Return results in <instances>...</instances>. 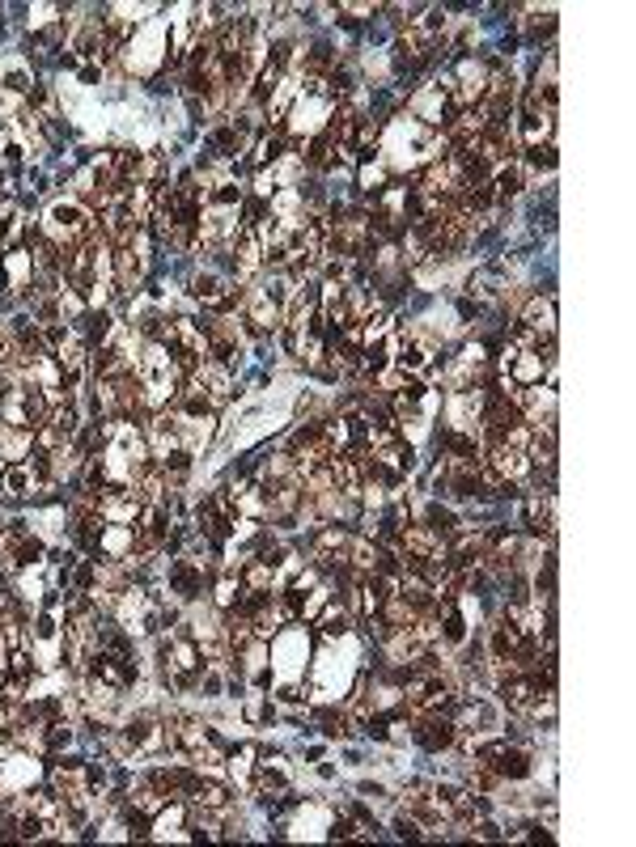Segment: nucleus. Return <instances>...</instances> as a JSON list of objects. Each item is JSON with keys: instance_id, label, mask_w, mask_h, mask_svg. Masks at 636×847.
<instances>
[{"instance_id": "a878e982", "label": "nucleus", "mask_w": 636, "mask_h": 847, "mask_svg": "<svg viewBox=\"0 0 636 847\" xmlns=\"http://www.w3.org/2000/svg\"><path fill=\"white\" fill-rule=\"evenodd\" d=\"M348 623H352V615H348V610L331 606V602H327V610H323V619H318V627H323V636H327V640H344V636L352 632Z\"/></svg>"}, {"instance_id": "4be33fe9", "label": "nucleus", "mask_w": 636, "mask_h": 847, "mask_svg": "<svg viewBox=\"0 0 636 847\" xmlns=\"http://www.w3.org/2000/svg\"><path fill=\"white\" fill-rule=\"evenodd\" d=\"M450 725H454L458 733H475V725H484V733H488V729H497V712H492L484 699H467V704H458V712H454Z\"/></svg>"}, {"instance_id": "6ab92c4d", "label": "nucleus", "mask_w": 636, "mask_h": 847, "mask_svg": "<svg viewBox=\"0 0 636 847\" xmlns=\"http://www.w3.org/2000/svg\"><path fill=\"white\" fill-rule=\"evenodd\" d=\"M225 763H229V767H225L229 784H238V792H251V784H255V763H259V746H255V742H242V746L229 750Z\"/></svg>"}, {"instance_id": "4468645a", "label": "nucleus", "mask_w": 636, "mask_h": 847, "mask_svg": "<svg viewBox=\"0 0 636 847\" xmlns=\"http://www.w3.org/2000/svg\"><path fill=\"white\" fill-rule=\"evenodd\" d=\"M229 255H234V272H238V280H251V276L259 272V267H263V246H259V233L242 225V233H238L234 242H229Z\"/></svg>"}, {"instance_id": "7c9ffc66", "label": "nucleus", "mask_w": 636, "mask_h": 847, "mask_svg": "<svg viewBox=\"0 0 636 847\" xmlns=\"http://www.w3.org/2000/svg\"><path fill=\"white\" fill-rule=\"evenodd\" d=\"M361 797H369V801H386V788H382V784H361Z\"/></svg>"}, {"instance_id": "6e6552de", "label": "nucleus", "mask_w": 636, "mask_h": 847, "mask_svg": "<svg viewBox=\"0 0 636 847\" xmlns=\"http://www.w3.org/2000/svg\"><path fill=\"white\" fill-rule=\"evenodd\" d=\"M162 43H166V34H162V26H145V30H136V39L128 43V51H123V60H128V68L132 72H153L157 64H162Z\"/></svg>"}, {"instance_id": "1a4fd4ad", "label": "nucleus", "mask_w": 636, "mask_h": 847, "mask_svg": "<svg viewBox=\"0 0 636 847\" xmlns=\"http://www.w3.org/2000/svg\"><path fill=\"white\" fill-rule=\"evenodd\" d=\"M289 780L293 771L285 763V754H263L259 750V763H255V792L259 797H280V792H289Z\"/></svg>"}, {"instance_id": "f8f14e48", "label": "nucleus", "mask_w": 636, "mask_h": 847, "mask_svg": "<svg viewBox=\"0 0 636 847\" xmlns=\"http://www.w3.org/2000/svg\"><path fill=\"white\" fill-rule=\"evenodd\" d=\"M518 327L530 331V335H539L543 344H552V339H556V301L552 297H530L522 305V314H518Z\"/></svg>"}, {"instance_id": "423d86ee", "label": "nucleus", "mask_w": 636, "mask_h": 847, "mask_svg": "<svg viewBox=\"0 0 636 847\" xmlns=\"http://www.w3.org/2000/svg\"><path fill=\"white\" fill-rule=\"evenodd\" d=\"M348 547H352V538L344 526H318L310 538V560H314V568L335 572L340 564H348Z\"/></svg>"}, {"instance_id": "aec40b11", "label": "nucleus", "mask_w": 636, "mask_h": 847, "mask_svg": "<svg viewBox=\"0 0 636 847\" xmlns=\"http://www.w3.org/2000/svg\"><path fill=\"white\" fill-rule=\"evenodd\" d=\"M132 551H136V526H111V521H102V538H98L102 560H128Z\"/></svg>"}, {"instance_id": "9d476101", "label": "nucleus", "mask_w": 636, "mask_h": 847, "mask_svg": "<svg viewBox=\"0 0 636 847\" xmlns=\"http://www.w3.org/2000/svg\"><path fill=\"white\" fill-rule=\"evenodd\" d=\"M166 585L179 602H196L204 593V564L200 560H170V572H166Z\"/></svg>"}, {"instance_id": "bb28decb", "label": "nucleus", "mask_w": 636, "mask_h": 847, "mask_svg": "<svg viewBox=\"0 0 636 847\" xmlns=\"http://www.w3.org/2000/svg\"><path fill=\"white\" fill-rule=\"evenodd\" d=\"M242 716L251 720V725H272V716H276V712H272V704H268V695H259V691H255V695H246Z\"/></svg>"}, {"instance_id": "dca6fc26", "label": "nucleus", "mask_w": 636, "mask_h": 847, "mask_svg": "<svg viewBox=\"0 0 636 847\" xmlns=\"http://www.w3.org/2000/svg\"><path fill=\"white\" fill-rule=\"evenodd\" d=\"M526 183H530V178H526V170H522L518 157L497 161V166H492V174H488V187H492V195H497V204L514 200V195H518Z\"/></svg>"}, {"instance_id": "2eb2a0df", "label": "nucleus", "mask_w": 636, "mask_h": 847, "mask_svg": "<svg viewBox=\"0 0 636 847\" xmlns=\"http://www.w3.org/2000/svg\"><path fill=\"white\" fill-rule=\"evenodd\" d=\"M39 488H47V483L30 471V462H5V466H0V492H5L9 500H26Z\"/></svg>"}, {"instance_id": "7ed1b4c3", "label": "nucleus", "mask_w": 636, "mask_h": 847, "mask_svg": "<svg viewBox=\"0 0 636 847\" xmlns=\"http://www.w3.org/2000/svg\"><path fill=\"white\" fill-rule=\"evenodd\" d=\"M408 115L416 119V123H424V128H454V119L463 115L458 111V102H454V94H450V81H433V85H424L420 94L408 102Z\"/></svg>"}, {"instance_id": "20e7f679", "label": "nucleus", "mask_w": 636, "mask_h": 847, "mask_svg": "<svg viewBox=\"0 0 636 847\" xmlns=\"http://www.w3.org/2000/svg\"><path fill=\"white\" fill-rule=\"evenodd\" d=\"M174 746V737L157 725L153 716H132L128 725L119 729V737H115V750L123 754V759H145V754H157L162 746Z\"/></svg>"}, {"instance_id": "0eeeda50", "label": "nucleus", "mask_w": 636, "mask_h": 847, "mask_svg": "<svg viewBox=\"0 0 636 847\" xmlns=\"http://www.w3.org/2000/svg\"><path fill=\"white\" fill-rule=\"evenodd\" d=\"M43 776V767L34 754L26 750H17V754H5L0 759V797H17V792H30L34 784H39Z\"/></svg>"}, {"instance_id": "f03ea898", "label": "nucleus", "mask_w": 636, "mask_h": 847, "mask_svg": "<svg viewBox=\"0 0 636 847\" xmlns=\"http://www.w3.org/2000/svg\"><path fill=\"white\" fill-rule=\"evenodd\" d=\"M90 233H94V216H90V208H85L81 200H56V204H47V212H43V238L47 242H56L64 250V246L85 242Z\"/></svg>"}, {"instance_id": "f257e3e1", "label": "nucleus", "mask_w": 636, "mask_h": 847, "mask_svg": "<svg viewBox=\"0 0 636 847\" xmlns=\"http://www.w3.org/2000/svg\"><path fill=\"white\" fill-rule=\"evenodd\" d=\"M382 166L386 170H424L429 161L446 157V140H441L433 128H424L412 115H399L391 128H382Z\"/></svg>"}, {"instance_id": "412c9836", "label": "nucleus", "mask_w": 636, "mask_h": 847, "mask_svg": "<svg viewBox=\"0 0 636 847\" xmlns=\"http://www.w3.org/2000/svg\"><path fill=\"white\" fill-rule=\"evenodd\" d=\"M467 293L480 301V305H501V301L509 297V280L488 267V272H475V276L467 280Z\"/></svg>"}, {"instance_id": "c85d7f7f", "label": "nucleus", "mask_w": 636, "mask_h": 847, "mask_svg": "<svg viewBox=\"0 0 636 847\" xmlns=\"http://www.w3.org/2000/svg\"><path fill=\"white\" fill-rule=\"evenodd\" d=\"M17 598H22V602H39L43 598V581L34 576V568L17 572Z\"/></svg>"}, {"instance_id": "f3484780", "label": "nucleus", "mask_w": 636, "mask_h": 847, "mask_svg": "<svg viewBox=\"0 0 636 847\" xmlns=\"http://www.w3.org/2000/svg\"><path fill=\"white\" fill-rule=\"evenodd\" d=\"M526 526L535 538H556V492H535L526 500Z\"/></svg>"}, {"instance_id": "393cba45", "label": "nucleus", "mask_w": 636, "mask_h": 847, "mask_svg": "<svg viewBox=\"0 0 636 847\" xmlns=\"http://www.w3.org/2000/svg\"><path fill=\"white\" fill-rule=\"evenodd\" d=\"M212 593H217V598H212V602H217V610H234L242 602V576H238V568H225Z\"/></svg>"}, {"instance_id": "a211bd4d", "label": "nucleus", "mask_w": 636, "mask_h": 847, "mask_svg": "<svg viewBox=\"0 0 636 847\" xmlns=\"http://www.w3.org/2000/svg\"><path fill=\"white\" fill-rule=\"evenodd\" d=\"M412 737L424 746V750H450L454 742H458V729L450 725V720H433V712H420V720H416V729H412Z\"/></svg>"}, {"instance_id": "ddd939ff", "label": "nucleus", "mask_w": 636, "mask_h": 847, "mask_svg": "<svg viewBox=\"0 0 636 847\" xmlns=\"http://www.w3.org/2000/svg\"><path fill=\"white\" fill-rule=\"evenodd\" d=\"M0 280H5V288H13V293H26V288H34V280H39V272H34V259H30V250H9V255H0Z\"/></svg>"}, {"instance_id": "9b49d317", "label": "nucleus", "mask_w": 636, "mask_h": 847, "mask_svg": "<svg viewBox=\"0 0 636 847\" xmlns=\"http://www.w3.org/2000/svg\"><path fill=\"white\" fill-rule=\"evenodd\" d=\"M484 767H488L497 780L518 784V780H526L530 771H535V759H530V750H526V746H509V742H501V750L492 754V759H488Z\"/></svg>"}, {"instance_id": "5701e85b", "label": "nucleus", "mask_w": 636, "mask_h": 847, "mask_svg": "<svg viewBox=\"0 0 636 847\" xmlns=\"http://www.w3.org/2000/svg\"><path fill=\"white\" fill-rule=\"evenodd\" d=\"M26 238V216L17 204H0V255H9V250H17Z\"/></svg>"}, {"instance_id": "39448f33", "label": "nucleus", "mask_w": 636, "mask_h": 847, "mask_svg": "<svg viewBox=\"0 0 636 847\" xmlns=\"http://www.w3.org/2000/svg\"><path fill=\"white\" fill-rule=\"evenodd\" d=\"M514 140L522 149H543V144H556V106H543L535 98L522 102L518 123H514Z\"/></svg>"}, {"instance_id": "cd10ccee", "label": "nucleus", "mask_w": 636, "mask_h": 847, "mask_svg": "<svg viewBox=\"0 0 636 847\" xmlns=\"http://www.w3.org/2000/svg\"><path fill=\"white\" fill-rule=\"evenodd\" d=\"M386 174H391V170H386L378 157H374V161H361V170H357V178H361L365 191H382V187H386Z\"/></svg>"}, {"instance_id": "c756f323", "label": "nucleus", "mask_w": 636, "mask_h": 847, "mask_svg": "<svg viewBox=\"0 0 636 847\" xmlns=\"http://www.w3.org/2000/svg\"><path fill=\"white\" fill-rule=\"evenodd\" d=\"M395 835H399V839H424V826H420L412 814H399V818H395Z\"/></svg>"}, {"instance_id": "b1692460", "label": "nucleus", "mask_w": 636, "mask_h": 847, "mask_svg": "<svg viewBox=\"0 0 636 847\" xmlns=\"http://www.w3.org/2000/svg\"><path fill=\"white\" fill-rule=\"evenodd\" d=\"M30 449H34V432L0 428V458H5V462H26Z\"/></svg>"}]
</instances>
